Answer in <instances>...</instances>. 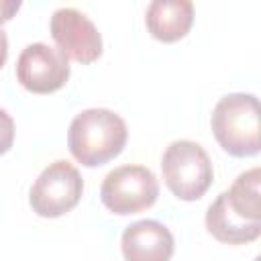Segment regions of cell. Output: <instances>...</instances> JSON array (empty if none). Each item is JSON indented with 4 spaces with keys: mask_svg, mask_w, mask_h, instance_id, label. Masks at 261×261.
Masks as SVG:
<instances>
[{
    "mask_svg": "<svg viewBox=\"0 0 261 261\" xmlns=\"http://www.w3.org/2000/svg\"><path fill=\"white\" fill-rule=\"evenodd\" d=\"M126 139V122L108 108L82 110L73 116L67 130L69 153L86 167H98L118 157Z\"/></svg>",
    "mask_w": 261,
    "mask_h": 261,
    "instance_id": "6da1fadb",
    "label": "cell"
},
{
    "mask_svg": "<svg viewBox=\"0 0 261 261\" xmlns=\"http://www.w3.org/2000/svg\"><path fill=\"white\" fill-rule=\"evenodd\" d=\"M218 145L232 157H253L259 141V100L253 94H226L218 100L210 118Z\"/></svg>",
    "mask_w": 261,
    "mask_h": 261,
    "instance_id": "7a4b0ae2",
    "label": "cell"
},
{
    "mask_svg": "<svg viewBox=\"0 0 261 261\" xmlns=\"http://www.w3.org/2000/svg\"><path fill=\"white\" fill-rule=\"evenodd\" d=\"M161 171L167 190L184 202L200 200L214 179L208 153L200 143L188 139L167 145L161 155Z\"/></svg>",
    "mask_w": 261,
    "mask_h": 261,
    "instance_id": "3957f363",
    "label": "cell"
},
{
    "mask_svg": "<svg viewBox=\"0 0 261 261\" xmlns=\"http://www.w3.org/2000/svg\"><path fill=\"white\" fill-rule=\"evenodd\" d=\"M159 196V181L145 165H120L106 173L100 186L102 204L118 216L151 208Z\"/></svg>",
    "mask_w": 261,
    "mask_h": 261,
    "instance_id": "277c9868",
    "label": "cell"
},
{
    "mask_svg": "<svg viewBox=\"0 0 261 261\" xmlns=\"http://www.w3.org/2000/svg\"><path fill=\"white\" fill-rule=\"evenodd\" d=\"M84 192V179L80 171L65 159L49 163L29 192V204L33 212L43 218H57L77 206Z\"/></svg>",
    "mask_w": 261,
    "mask_h": 261,
    "instance_id": "5b68a950",
    "label": "cell"
},
{
    "mask_svg": "<svg viewBox=\"0 0 261 261\" xmlns=\"http://www.w3.org/2000/svg\"><path fill=\"white\" fill-rule=\"evenodd\" d=\"M16 80L33 94L57 92L69 80L67 57L47 43H31L16 59Z\"/></svg>",
    "mask_w": 261,
    "mask_h": 261,
    "instance_id": "8992f818",
    "label": "cell"
},
{
    "mask_svg": "<svg viewBox=\"0 0 261 261\" xmlns=\"http://www.w3.org/2000/svg\"><path fill=\"white\" fill-rule=\"evenodd\" d=\"M57 49L77 63H92L102 55V37L96 24L75 8H57L49 22Z\"/></svg>",
    "mask_w": 261,
    "mask_h": 261,
    "instance_id": "52a82bcc",
    "label": "cell"
},
{
    "mask_svg": "<svg viewBox=\"0 0 261 261\" xmlns=\"http://www.w3.org/2000/svg\"><path fill=\"white\" fill-rule=\"evenodd\" d=\"M173 247L171 230L159 220H137L124 228L120 239L124 261H169Z\"/></svg>",
    "mask_w": 261,
    "mask_h": 261,
    "instance_id": "ba28073f",
    "label": "cell"
},
{
    "mask_svg": "<svg viewBox=\"0 0 261 261\" xmlns=\"http://www.w3.org/2000/svg\"><path fill=\"white\" fill-rule=\"evenodd\" d=\"M194 22V4L190 0H153L145 12V24L153 39L175 43L184 39Z\"/></svg>",
    "mask_w": 261,
    "mask_h": 261,
    "instance_id": "9c48e42d",
    "label": "cell"
},
{
    "mask_svg": "<svg viewBox=\"0 0 261 261\" xmlns=\"http://www.w3.org/2000/svg\"><path fill=\"white\" fill-rule=\"evenodd\" d=\"M206 228L216 241L226 243V245H245V243L255 241L261 234L259 222L241 220L237 214L228 210L222 192L216 196V200L206 210Z\"/></svg>",
    "mask_w": 261,
    "mask_h": 261,
    "instance_id": "30bf717a",
    "label": "cell"
},
{
    "mask_svg": "<svg viewBox=\"0 0 261 261\" xmlns=\"http://www.w3.org/2000/svg\"><path fill=\"white\" fill-rule=\"evenodd\" d=\"M259 181H261V171H259V167H253V169L239 173L237 179L232 181V186L226 192H222L228 210L232 214H237L241 220L261 224Z\"/></svg>",
    "mask_w": 261,
    "mask_h": 261,
    "instance_id": "8fae6325",
    "label": "cell"
},
{
    "mask_svg": "<svg viewBox=\"0 0 261 261\" xmlns=\"http://www.w3.org/2000/svg\"><path fill=\"white\" fill-rule=\"evenodd\" d=\"M14 143V120L12 116L0 108V155L8 153Z\"/></svg>",
    "mask_w": 261,
    "mask_h": 261,
    "instance_id": "7c38bea8",
    "label": "cell"
},
{
    "mask_svg": "<svg viewBox=\"0 0 261 261\" xmlns=\"http://www.w3.org/2000/svg\"><path fill=\"white\" fill-rule=\"evenodd\" d=\"M20 6L22 4L18 0H0V24L6 22V20H10Z\"/></svg>",
    "mask_w": 261,
    "mask_h": 261,
    "instance_id": "4fadbf2b",
    "label": "cell"
},
{
    "mask_svg": "<svg viewBox=\"0 0 261 261\" xmlns=\"http://www.w3.org/2000/svg\"><path fill=\"white\" fill-rule=\"evenodd\" d=\"M6 59H8V37L0 27V67L6 63Z\"/></svg>",
    "mask_w": 261,
    "mask_h": 261,
    "instance_id": "5bb4252c",
    "label": "cell"
}]
</instances>
